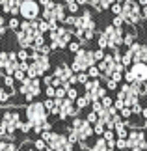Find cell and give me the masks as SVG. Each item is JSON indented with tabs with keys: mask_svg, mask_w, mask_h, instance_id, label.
<instances>
[{
	"mask_svg": "<svg viewBox=\"0 0 147 151\" xmlns=\"http://www.w3.org/2000/svg\"><path fill=\"white\" fill-rule=\"evenodd\" d=\"M87 75H90V78H101V69H99V65L93 63L91 67H87Z\"/></svg>",
	"mask_w": 147,
	"mask_h": 151,
	"instance_id": "cell-25",
	"label": "cell"
},
{
	"mask_svg": "<svg viewBox=\"0 0 147 151\" xmlns=\"http://www.w3.org/2000/svg\"><path fill=\"white\" fill-rule=\"evenodd\" d=\"M45 95H47V97H56V86L49 84V86L45 88Z\"/></svg>",
	"mask_w": 147,
	"mask_h": 151,
	"instance_id": "cell-37",
	"label": "cell"
},
{
	"mask_svg": "<svg viewBox=\"0 0 147 151\" xmlns=\"http://www.w3.org/2000/svg\"><path fill=\"white\" fill-rule=\"evenodd\" d=\"M119 114H121V118L131 119V118H132V108H131V106H123V108L119 110Z\"/></svg>",
	"mask_w": 147,
	"mask_h": 151,
	"instance_id": "cell-30",
	"label": "cell"
},
{
	"mask_svg": "<svg viewBox=\"0 0 147 151\" xmlns=\"http://www.w3.org/2000/svg\"><path fill=\"white\" fill-rule=\"evenodd\" d=\"M123 22H125V21H123V17H121V15H115V17H114V22H112V24L117 26V28H123Z\"/></svg>",
	"mask_w": 147,
	"mask_h": 151,
	"instance_id": "cell-42",
	"label": "cell"
},
{
	"mask_svg": "<svg viewBox=\"0 0 147 151\" xmlns=\"http://www.w3.org/2000/svg\"><path fill=\"white\" fill-rule=\"evenodd\" d=\"M73 67H69L67 65V63H58V65H56V69H54V71H52V75H54V77L56 78H60L62 80V86H63V88H69V86H71V84H69V78H71L73 77Z\"/></svg>",
	"mask_w": 147,
	"mask_h": 151,
	"instance_id": "cell-15",
	"label": "cell"
},
{
	"mask_svg": "<svg viewBox=\"0 0 147 151\" xmlns=\"http://www.w3.org/2000/svg\"><path fill=\"white\" fill-rule=\"evenodd\" d=\"M13 77H15V80H17V82H21V80H24L26 77H28V75H26V71H24V69H17V71L13 73Z\"/></svg>",
	"mask_w": 147,
	"mask_h": 151,
	"instance_id": "cell-29",
	"label": "cell"
},
{
	"mask_svg": "<svg viewBox=\"0 0 147 151\" xmlns=\"http://www.w3.org/2000/svg\"><path fill=\"white\" fill-rule=\"evenodd\" d=\"M49 36H50V49L52 50H56V49H65L69 41H71V36H73V32L69 30V28L65 26H60L58 24L56 28H52V30L49 32Z\"/></svg>",
	"mask_w": 147,
	"mask_h": 151,
	"instance_id": "cell-4",
	"label": "cell"
},
{
	"mask_svg": "<svg viewBox=\"0 0 147 151\" xmlns=\"http://www.w3.org/2000/svg\"><path fill=\"white\" fill-rule=\"evenodd\" d=\"M56 2H62V0H56Z\"/></svg>",
	"mask_w": 147,
	"mask_h": 151,
	"instance_id": "cell-51",
	"label": "cell"
},
{
	"mask_svg": "<svg viewBox=\"0 0 147 151\" xmlns=\"http://www.w3.org/2000/svg\"><path fill=\"white\" fill-rule=\"evenodd\" d=\"M132 54H131V50H127L125 52V54H121V63H123V65H125V67H128V65H132Z\"/></svg>",
	"mask_w": 147,
	"mask_h": 151,
	"instance_id": "cell-26",
	"label": "cell"
},
{
	"mask_svg": "<svg viewBox=\"0 0 147 151\" xmlns=\"http://www.w3.org/2000/svg\"><path fill=\"white\" fill-rule=\"evenodd\" d=\"M110 9L114 11V15H121V2H114L110 6Z\"/></svg>",
	"mask_w": 147,
	"mask_h": 151,
	"instance_id": "cell-40",
	"label": "cell"
},
{
	"mask_svg": "<svg viewBox=\"0 0 147 151\" xmlns=\"http://www.w3.org/2000/svg\"><path fill=\"white\" fill-rule=\"evenodd\" d=\"M4 32H6V28H4V17L0 15V37L4 36Z\"/></svg>",
	"mask_w": 147,
	"mask_h": 151,
	"instance_id": "cell-48",
	"label": "cell"
},
{
	"mask_svg": "<svg viewBox=\"0 0 147 151\" xmlns=\"http://www.w3.org/2000/svg\"><path fill=\"white\" fill-rule=\"evenodd\" d=\"M34 147L36 149H47V142L43 140V138H37V140L34 142Z\"/></svg>",
	"mask_w": 147,
	"mask_h": 151,
	"instance_id": "cell-39",
	"label": "cell"
},
{
	"mask_svg": "<svg viewBox=\"0 0 147 151\" xmlns=\"http://www.w3.org/2000/svg\"><path fill=\"white\" fill-rule=\"evenodd\" d=\"M17 58H19L21 62H24V60H30V52H28V49H21L19 52H17Z\"/></svg>",
	"mask_w": 147,
	"mask_h": 151,
	"instance_id": "cell-32",
	"label": "cell"
},
{
	"mask_svg": "<svg viewBox=\"0 0 147 151\" xmlns=\"http://www.w3.org/2000/svg\"><path fill=\"white\" fill-rule=\"evenodd\" d=\"M106 88H108V90H115V88H117V82H115L112 77L106 78Z\"/></svg>",
	"mask_w": 147,
	"mask_h": 151,
	"instance_id": "cell-43",
	"label": "cell"
},
{
	"mask_svg": "<svg viewBox=\"0 0 147 151\" xmlns=\"http://www.w3.org/2000/svg\"><path fill=\"white\" fill-rule=\"evenodd\" d=\"M19 93L24 95L26 101H34L36 97L41 93V82H39V77L32 78V77H26L24 80H21V86H19Z\"/></svg>",
	"mask_w": 147,
	"mask_h": 151,
	"instance_id": "cell-7",
	"label": "cell"
},
{
	"mask_svg": "<svg viewBox=\"0 0 147 151\" xmlns=\"http://www.w3.org/2000/svg\"><path fill=\"white\" fill-rule=\"evenodd\" d=\"M104 56H106V54H104V49H101V47H99L97 50H93V58H95V62H97V63L101 62Z\"/></svg>",
	"mask_w": 147,
	"mask_h": 151,
	"instance_id": "cell-34",
	"label": "cell"
},
{
	"mask_svg": "<svg viewBox=\"0 0 147 151\" xmlns=\"http://www.w3.org/2000/svg\"><path fill=\"white\" fill-rule=\"evenodd\" d=\"M131 71L134 73V78L138 82H147V62H134L131 65Z\"/></svg>",
	"mask_w": 147,
	"mask_h": 151,
	"instance_id": "cell-17",
	"label": "cell"
},
{
	"mask_svg": "<svg viewBox=\"0 0 147 151\" xmlns=\"http://www.w3.org/2000/svg\"><path fill=\"white\" fill-rule=\"evenodd\" d=\"M19 62L21 60L17 58V52H0V65L6 75H13L19 69Z\"/></svg>",
	"mask_w": 147,
	"mask_h": 151,
	"instance_id": "cell-13",
	"label": "cell"
},
{
	"mask_svg": "<svg viewBox=\"0 0 147 151\" xmlns=\"http://www.w3.org/2000/svg\"><path fill=\"white\" fill-rule=\"evenodd\" d=\"M131 108H132V114H142V110H143L142 106H140V103H134Z\"/></svg>",
	"mask_w": 147,
	"mask_h": 151,
	"instance_id": "cell-47",
	"label": "cell"
},
{
	"mask_svg": "<svg viewBox=\"0 0 147 151\" xmlns=\"http://www.w3.org/2000/svg\"><path fill=\"white\" fill-rule=\"evenodd\" d=\"M65 11H67V8H65V4H62V2H56L54 4V13H56V21L58 22H63L65 21Z\"/></svg>",
	"mask_w": 147,
	"mask_h": 151,
	"instance_id": "cell-19",
	"label": "cell"
},
{
	"mask_svg": "<svg viewBox=\"0 0 147 151\" xmlns=\"http://www.w3.org/2000/svg\"><path fill=\"white\" fill-rule=\"evenodd\" d=\"M8 26L11 28V30H19V26H21V22H19V19H15V15L9 19V22H8Z\"/></svg>",
	"mask_w": 147,
	"mask_h": 151,
	"instance_id": "cell-36",
	"label": "cell"
},
{
	"mask_svg": "<svg viewBox=\"0 0 147 151\" xmlns=\"http://www.w3.org/2000/svg\"><path fill=\"white\" fill-rule=\"evenodd\" d=\"M104 131H106V125H104V121L99 119L97 123H93V134H97V136H103L104 134Z\"/></svg>",
	"mask_w": 147,
	"mask_h": 151,
	"instance_id": "cell-23",
	"label": "cell"
},
{
	"mask_svg": "<svg viewBox=\"0 0 147 151\" xmlns=\"http://www.w3.org/2000/svg\"><path fill=\"white\" fill-rule=\"evenodd\" d=\"M39 13H41V4L37 2V0H22V2H21L19 15L22 17V19L34 21V19L39 17Z\"/></svg>",
	"mask_w": 147,
	"mask_h": 151,
	"instance_id": "cell-12",
	"label": "cell"
},
{
	"mask_svg": "<svg viewBox=\"0 0 147 151\" xmlns=\"http://www.w3.org/2000/svg\"><path fill=\"white\" fill-rule=\"evenodd\" d=\"M82 45H84V43H82L80 39H76V41H69L67 49L71 50V52H76V50H80V49H82Z\"/></svg>",
	"mask_w": 147,
	"mask_h": 151,
	"instance_id": "cell-27",
	"label": "cell"
},
{
	"mask_svg": "<svg viewBox=\"0 0 147 151\" xmlns=\"http://www.w3.org/2000/svg\"><path fill=\"white\" fill-rule=\"evenodd\" d=\"M127 144H128V149H134V151L147 149V138H145V132H143L142 129H136V127H132V131H128Z\"/></svg>",
	"mask_w": 147,
	"mask_h": 151,
	"instance_id": "cell-11",
	"label": "cell"
},
{
	"mask_svg": "<svg viewBox=\"0 0 147 151\" xmlns=\"http://www.w3.org/2000/svg\"><path fill=\"white\" fill-rule=\"evenodd\" d=\"M0 151H17V144L9 138H0Z\"/></svg>",
	"mask_w": 147,
	"mask_h": 151,
	"instance_id": "cell-20",
	"label": "cell"
},
{
	"mask_svg": "<svg viewBox=\"0 0 147 151\" xmlns=\"http://www.w3.org/2000/svg\"><path fill=\"white\" fill-rule=\"evenodd\" d=\"M121 17L125 21V24L128 26H136L140 24L142 17V6L138 4V0H125L121 4Z\"/></svg>",
	"mask_w": 147,
	"mask_h": 151,
	"instance_id": "cell-3",
	"label": "cell"
},
{
	"mask_svg": "<svg viewBox=\"0 0 147 151\" xmlns=\"http://www.w3.org/2000/svg\"><path fill=\"white\" fill-rule=\"evenodd\" d=\"M115 147H117V149H128L127 138H117V140H115Z\"/></svg>",
	"mask_w": 147,
	"mask_h": 151,
	"instance_id": "cell-35",
	"label": "cell"
},
{
	"mask_svg": "<svg viewBox=\"0 0 147 151\" xmlns=\"http://www.w3.org/2000/svg\"><path fill=\"white\" fill-rule=\"evenodd\" d=\"M101 101H103L104 106H114V99H112V97H108V95H104Z\"/></svg>",
	"mask_w": 147,
	"mask_h": 151,
	"instance_id": "cell-45",
	"label": "cell"
},
{
	"mask_svg": "<svg viewBox=\"0 0 147 151\" xmlns=\"http://www.w3.org/2000/svg\"><path fill=\"white\" fill-rule=\"evenodd\" d=\"M24 114H26V119L32 121V125L41 123V121H45L50 116V112L45 106V103H37V101H34V103L30 101V104L26 106V112Z\"/></svg>",
	"mask_w": 147,
	"mask_h": 151,
	"instance_id": "cell-6",
	"label": "cell"
},
{
	"mask_svg": "<svg viewBox=\"0 0 147 151\" xmlns=\"http://www.w3.org/2000/svg\"><path fill=\"white\" fill-rule=\"evenodd\" d=\"M69 131H73L75 136H76V140H78V144H82V142H86L87 138L93 134V125L86 118H75L71 121Z\"/></svg>",
	"mask_w": 147,
	"mask_h": 151,
	"instance_id": "cell-5",
	"label": "cell"
},
{
	"mask_svg": "<svg viewBox=\"0 0 147 151\" xmlns=\"http://www.w3.org/2000/svg\"><path fill=\"white\" fill-rule=\"evenodd\" d=\"M99 47L101 49H110V50H115L119 49V45H123V30L117 26H106L104 30L99 34Z\"/></svg>",
	"mask_w": 147,
	"mask_h": 151,
	"instance_id": "cell-1",
	"label": "cell"
},
{
	"mask_svg": "<svg viewBox=\"0 0 147 151\" xmlns=\"http://www.w3.org/2000/svg\"><path fill=\"white\" fill-rule=\"evenodd\" d=\"M76 78H78L80 84H86L87 80H90V75H87V71H78L76 73Z\"/></svg>",
	"mask_w": 147,
	"mask_h": 151,
	"instance_id": "cell-31",
	"label": "cell"
},
{
	"mask_svg": "<svg viewBox=\"0 0 147 151\" xmlns=\"http://www.w3.org/2000/svg\"><path fill=\"white\" fill-rule=\"evenodd\" d=\"M76 108H78V110H82V108H86L87 106V104H91V99H90V97H87V95H78V97H76Z\"/></svg>",
	"mask_w": 147,
	"mask_h": 151,
	"instance_id": "cell-22",
	"label": "cell"
},
{
	"mask_svg": "<svg viewBox=\"0 0 147 151\" xmlns=\"http://www.w3.org/2000/svg\"><path fill=\"white\" fill-rule=\"evenodd\" d=\"M95 62V58H93V52L91 50H86V49H80L75 52V60H73V71H87V67H91Z\"/></svg>",
	"mask_w": 147,
	"mask_h": 151,
	"instance_id": "cell-8",
	"label": "cell"
},
{
	"mask_svg": "<svg viewBox=\"0 0 147 151\" xmlns=\"http://www.w3.org/2000/svg\"><path fill=\"white\" fill-rule=\"evenodd\" d=\"M91 149H93V151H106V149H108V142H106V138H104V136L97 138V142L91 146Z\"/></svg>",
	"mask_w": 147,
	"mask_h": 151,
	"instance_id": "cell-21",
	"label": "cell"
},
{
	"mask_svg": "<svg viewBox=\"0 0 147 151\" xmlns=\"http://www.w3.org/2000/svg\"><path fill=\"white\" fill-rule=\"evenodd\" d=\"M21 2L22 0H0V8L9 15H17L21 11Z\"/></svg>",
	"mask_w": 147,
	"mask_h": 151,
	"instance_id": "cell-18",
	"label": "cell"
},
{
	"mask_svg": "<svg viewBox=\"0 0 147 151\" xmlns=\"http://www.w3.org/2000/svg\"><path fill=\"white\" fill-rule=\"evenodd\" d=\"M75 21H76V15L71 13L69 17H65V21H63V24H69V26H75Z\"/></svg>",
	"mask_w": 147,
	"mask_h": 151,
	"instance_id": "cell-41",
	"label": "cell"
},
{
	"mask_svg": "<svg viewBox=\"0 0 147 151\" xmlns=\"http://www.w3.org/2000/svg\"><path fill=\"white\" fill-rule=\"evenodd\" d=\"M41 138L47 142V149H54V151H73L76 144H73L67 138V134H62V132H52L50 131H43L41 132Z\"/></svg>",
	"mask_w": 147,
	"mask_h": 151,
	"instance_id": "cell-2",
	"label": "cell"
},
{
	"mask_svg": "<svg viewBox=\"0 0 147 151\" xmlns=\"http://www.w3.org/2000/svg\"><path fill=\"white\" fill-rule=\"evenodd\" d=\"M63 4H65V2H63ZM65 8H67L69 13H75V15H76V11H80V4L76 2V0H71V2L65 4Z\"/></svg>",
	"mask_w": 147,
	"mask_h": 151,
	"instance_id": "cell-24",
	"label": "cell"
},
{
	"mask_svg": "<svg viewBox=\"0 0 147 151\" xmlns=\"http://www.w3.org/2000/svg\"><path fill=\"white\" fill-rule=\"evenodd\" d=\"M128 50H131L134 62H147V45H142V43L134 41L131 47H128Z\"/></svg>",
	"mask_w": 147,
	"mask_h": 151,
	"instance_id": "cell-16",
	"label": "cell"
},
{
	"mask_svg": "<svg viewBox=\"0 0 147 151\" xmlns=\"http://www.w3.org/2000/svg\"><path fill=\"white\" fill-rule=\"evenodd\" d=\"M49 54H45V52L41 50H32L30 52V65L37 71L39 77H43V75H47V71H49L50 63H49V58H47Z\"/></svg>",
	"mask_w": 147,
	"mask_h": 151,
	"instance_id": "cell-10",
	"label": "cell"
},
{
	"mask_svg": "<svg viewBox=\"0 0 147 151\" xmlns=\"http://www.w3.org/2000/svg\"><path fill=\"white\" fill-rule=\"evenodd\" d=\"M142 17H143V19L147 17V4H145V6H142Z\"/></svg>",
	"mask_w": 147,
	"mask_h": 151,
	"instance_id": "cell-49",
	"label": "cell"
},
{
	"mask_svg": "<svg viewBox=\"0 0 147 151\" xmlns=\"http://www.w3.org/2000/svg\"><path fill=\"white\" fill-rule=\"evenodd\" d=\"M54 99H56V104H58V118L62 121L67 119L69 116L78 114V108H76L73 99H69V97H54Z\"/></svg>",
	"mask_w": 147,
	"mask_h": 151,
	"instance_id": "cell-9",
	"label": "cell"
},
{
	"mask_svg": "<svg viewBox=\"0 0 147 151\" xmlns=\"http://www.w3.org/2000/svg\"><path fill=\"white\" fill-rule=\"evenodd\" d=\"M134 41H136V36H134V34H127V36H123V45H125V47H131Z\"/></svg>",
	"mask_w": 147,
	"mask_h": 151,
	"instance_id": "cell-28",
	"label": "cell"
},
{
	"mask_svg": "<svg viewBox=\"0 0 147 151\" xmlns=\"http://www.w3.org/2000/svg\"><path fill=\"white\" fill-rule=\"evenodd\" d=\"M115 2H121V4H123V2H125V0H115Z\"/></svg>",
	"mask_w": 147,
	"mask_h": 151,
	"instance_id": "cell-50",
	"label": "cell"
},
{
	"mask_svg": "<svg viewBox=\"0 0 147 151\" xmlns=\"http://www.w3.org/2000/svg\"><path fill=\"white\" fill-rule=\"evenodd\" d=\"M67 97H69V99H73V101H76V97H78V91H76V88L69 86V88H67Z\"/></svg>",
	"mask_w": 147,
	"mask_h": 151,
	"instance_id": "cell-38",
	"label": "cell"
},
{
	"mask_svg": "<svg viewBox=\"0 0 147 151\" xmlns=\"http://www.w3.org/2000/svg\"><path fill=\"white\" fill-rule=\"evenodd\" d=\"M86 119H87V121H90V123L93 125V123H97V121H99V114L95 112V110H91V112H87Z\"/></svg>",
	"mask_w": 147,
	"mask_h": 151,
	"instance_id": "cell-33",
	"label": "cell"
},
{
	"mask_svg": "<svg viewBox=\"0 0 147 151\" xmlns=\"http://www.w3.org/2000/svg\"><path fill=\"white\" fill-rule=\"evenodd\" d=\"M84 86H86V95L91 99V103L103 99V97L106 95V88H104V86H101V80H99V78L87 80Z\"/></svg>",
	"mask_w": 147,
	"mask_h": 151,
	"instance_id": "cell-14",
	"label": "cell"
},
{
	"mask_svg": "<svg viewBox=\"0 0 147 151\" xmlns=\"http://www.w3.org/2000/svg\"><path fill=\"white\" fill-rule=\"evenodd\" d=\"M87 4H91V8H95L97 11H103V8H101V0H87Z\"/></svg>",
	"mask_w": 147,
	"mask_h": 151,
	"instance_id": "cell-44",
	"label": "cell"
},
{
	"mask_svg": "<svg viewBox=\"0 0 147 151\" xmlns=\"http://www.w3.org/2000/svg\"><path fill=\"white\" fill-rule=\"evenodd\" d=\"M114 2H115V0H101V8H103V9H108Z\"/></svg>",
	"mask_w": 147,
	"mask_h": 151,
	"instance_id": "cell-46",
	"label": "cell"
}]
</instances>
